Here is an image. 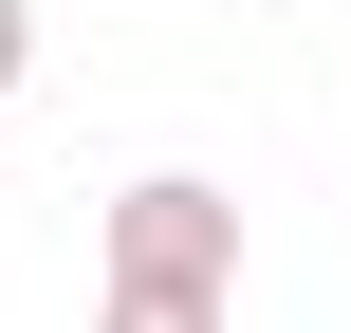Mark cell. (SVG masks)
<instances>
[{
  "mask_svg": "<svg viewBox=\"0 0 351 333\" xmlns=\"http://www.w3.org/2000/svg\"><path fill=\"white\" fill-rule=\"evenodd\" d=\"M19 74H37V0H0V93H19Z\"/></svg>",
  "mask_w": 351,
  "mask_h": 333,
  "instance_id": "obj_3",
  "label": "cell"
},
{
  "mask_svg": "<svg viewBox=\"0 0 351 333\" xmlns=\"http://www.w3.org/2000/svg\"><path fill=\"white\" fill-rule=\"evenodd\" d=\"M111 297H241V204L204 167H148L111 204Z\"/></svg>",
  "mask_w": 351,
  "mask_h": 333,
  "instance_id": "obj_1",
  "label": "cell"
},
{
  "mask_svg": "<svg viewBox=\"0 0 351 333\" xmlns=\"http://www.w3.org/2000/svg\"><path fill=\"white\" fill-rule=\"evenodd\" d=\"M93 333H222V297H111Z\"/></svg>",
  "mask_w": 351,
  "mask_h": 333,
  "instance_id": "obj_2",
  "label": "cell"
}]
</instances>
